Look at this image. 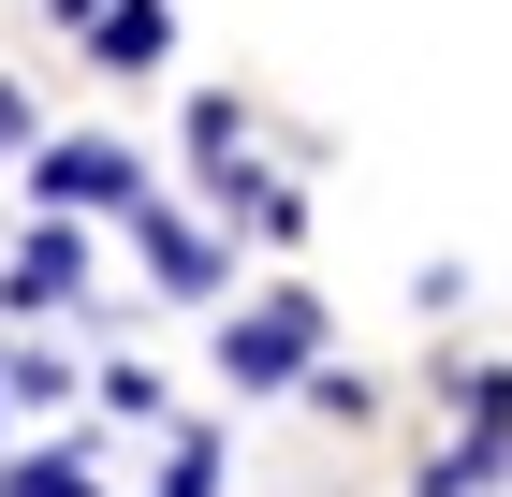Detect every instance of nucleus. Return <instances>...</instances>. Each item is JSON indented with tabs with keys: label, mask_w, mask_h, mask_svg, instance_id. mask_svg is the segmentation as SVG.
Segmentation results:
<instances>
[{
	"label": "nucleus",
	"mask_w": 512,
	"mask_h": 497,
	"mask_svg": "<svg viewBox=\"0 0 512 497\" xmlns=\"http://www.w3.org/2000/svg\"><path fill=\"white\" fill-rule=\"evenodd\" d=\"M308 366H322V293H293V278L220 322V381H235V395H293Z\"/></svg>",
	"instance_id": "nucleus-1"
},
{
	"label": "nucleus",
	"mask_w": 512,
	"mask_h": 497,
	"mask_svg": "<svg viewBox=\"0 0 512 497\" xmlns=\"http://www.w3.org/2000/svg\"><path fill=\"white\" fill-rule=\"evenodd\" d=\"M118 234H132V264H147V293H161V307H220V293H235V249H220L191 205H161V191H147Z\"/></svg>",
	"instance_id": "nucleus-2"
},
{
	"label": "nucleus",
	"mask_w": 512,
	"mask_h": 497,
	"mask_svg": "<svg viewBox=\"0 0 512 497\" xmlns=\"http://www.w3.org/2000/svg\"><path fill=\"white\" fill-rule=\"evenodd\" d=\"M59 307H88V220L74 205H44V220L0 249V322H59Z\"/></svg>",
	"instance_id": "nucleus-3"
},
{
	"label": "nucleus",
	"mask_w": 512,
	"mask_h": 497,
	"mask_svg": "<svg viewBox=\"0 0 512 497\" xmlns=\"http://www.w3.org/2000/svg\"><path fill=\"white\" fill-rule=\"evenodd\" d=\"M30 191L74 205V220H103V205L132 220V205H147V161H132L118 132H59V147H30Z\"/></svg>",
	"instance_id": "nucleus-4"
},
{
	"label": "nucleus",
	"mask_w": 512,
	"mask_h": 497,
	"mask_svg": "<svg viewBox=\"0 0 512 497\" xmlns=\"http://www.w3.org/2000/svg\"><path fill=\"white\" fill-rule=\"evenodd\" d=\"M0 497H103V439H0Z\"/></svg>",
	"instance_id": "nucleus-5"
},
{
	"label": "nucleus",
	"mask_w": 512,
	"mask_h": 497,
	"mask_svg": "<svg viewBox=\"0 0 512 497\" xmlns=\"http://www.w3.org/2000/svg\"><path fill=\"white\" fill-rule=\"evenodd\" d=\"M161 44H176V0H103L88 15V59L103 74H161Z\"/></svg>",
	"instance_id": "nucleus-6"
},
{
	"label": "nucleus",
	"mask_w": 512,
	"mask_h": 497,
	"mask_svg": "<svg viewBox=\"0 0 512 497\" xmlns=\"http://www.w3.org/2000/svg\"><path fill=\"white\" fill-rule=\"evenodd\" d=\"M103 424H118V439H147V424H176V395H161V366H103Z\"/></svg>",
	"instance_id": "nucleus-7"
},
{
	"label": "nucleus",
	"mask_w": 512,
	"mask_h": 497,
	"mask_svg": "<svg viewBox=\"0 0 512 497\" xmlns=\"http://www.w3.org/2000/svg\"><path fill=\"white\" fill-rule=\"evenodd\" d=\"M0 381H15V424H30V410H59V395H74V366H59V351H30V337H15V351H0Z\"/></svg>",
	"instance_id": "nucleus-8"
},
{
	"label": "nucleus",
	"mask_w": 512,
	"mask_h": 497,
	"mask_svg": "<svg viewBox=\"0 0 512 497\" xmlns=\"http://www.w3.org/2000/svg\"><path fill=\"white\" fill-rule=\"evenodd\" d=\"M308 410H322V424H366L381 395H366V366H308Z\"/></svg>",
	"instance_id": "nucleus-9"
},
{
	"label": "nucleus",
	"mask_w": 512,
	"mask_h": 497,
	"mask_svg": "<svg viewBox=\"0 0 512 497\" xmlns=\"http://www.w3.org/2000/svg\"><path fill=\"white\" fill-rule=\"evenodd\" d=\"M15 147H44V132H30V88L0 74V161H15Z\"/></svg>",
	"instance_id": "nucleus-10"
}]
</instances>
